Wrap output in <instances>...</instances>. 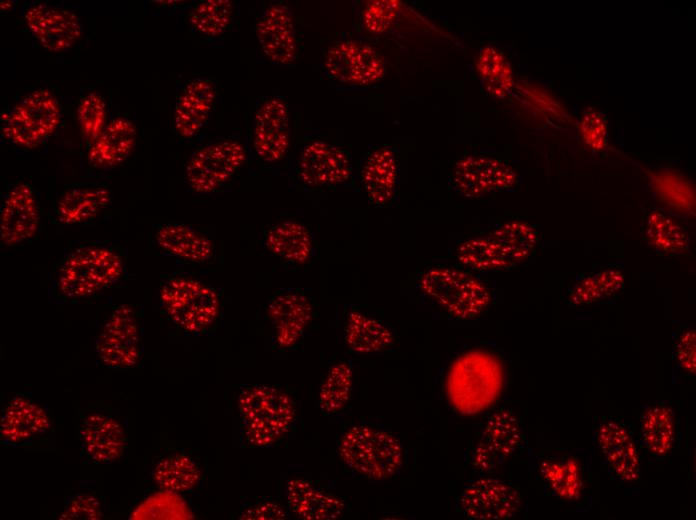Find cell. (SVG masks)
Listing matches in <instances>:
<instances>
[{
  "label": "cell",
  "instance_id": "obj_5",
  "mask_svg": "<svg viewBox=\"0 0 696 520\" xmlns=\"http://www.w3.org/2000/svg\"><path fill=\"white\" fill-rule=\"evenodd\" d=\"M419 292L447 316L462 321L482 315L492 302L489 287L468 269L450 264H432L416 279Z\"/></svg>",
  "mask_w": 696,
  "mask_h": 520
},
{
  "label": "cell",
  "instance_id": "obj_39",
  "mask_svg": "<svg viewBox=\"0 0 696 520\" xmlns=\"http://www.w3.org/2000/svg\"><path fill=\"white\" fill-rule=\"evenodd\" d=\"M233 19V4L229 0H202L189 14L191 28L201 36L216 37L223 34Z\"/></svg>",
  "mask_w": 696,
  "mask_h": 520
},
{
  "label": "cell",
  "instance_id": "obj_10",
  "mask_svg": "<svg viewBox=\"0 0 696 520\" xmlns=\"http://www.w3.org/2000/svg\"><path fill=\"white\" fill-rule=\"evenodd\" d=\"M595 419L592 442L608 474L622 485L638 484L642 478V462L634 433L617 417L601 415Z\"/></svg>",
  "mask_w": 696,
  "mask_h": 520
},
{
  "label": "cell",
  "instance_id": "obj_30",
  "mask_svg": "<svg viewBox=\"0 0 696 520\" xmlns=\"http://www.w3.org/2000/svg\"><path fill=\"white\" fill-rule=\"evenodd\" d=\"M285 496L294 515L304 520H334L346 512L345 501L311 481L296 477L287 482Z\"/></svg>",
  "mask_w": 696,
  "mask_h": 520
},
{
  "label": "cell",
  "instance_id": "obj_15",
  "mask_svg": "<svg viewBox=\"0 0 696 520\" xmlns=\"http://www.w3.org/2000/svg\"><path fill=\"white\" fill-rule=\"evenodd\" d=\"M458 504L469 519L505 520L520 512L523 497L515 485L498 477L482 476L464 486Z\"/></svg>",
  "mask_w": 696,
  "mask_h": 520
},
{
  "label": "cell",
  "instance_id": "obj_22",
  "mask_svg": "<svg viewBox=\"0 0 696 520\" xmlns=\"http://www.w3.org/2000/svg\"><path fill=\"white\" fill-rule=\"evenodd\" d=\"M112 192L100 181L66 184L54 201L52 220L62 227L84 226L97 220L111 205Z\"/></svg>",
  "mask_w": 696,
  "mask_h": 520
},
{
  "label": "cell",
  "instance_id": "obj_24",
  "mask_svg": "<svg viewBox=\"0 0 696 520\" xmlns=\"http://www.w3.org/2000/svg\"><path fill=\"white\" fill-rule=\"evenodd\" d=\"M51 429L50 413L31 397L18 393L3 404L0 438L4 445H30L47 435Z\"/></svg>",
  "mask_w": 696,
  "mask_h": 520
},
{
  "label": "cell",
  "instance_id": "obj_38",
  "mask_svg": "<svg viewBox=\"0 0 696 520\" xmlns=\"http://www.w3.org/2000/svg\"><path fill=\"white\" fill-rule=\"evenodd\" d=\"M477 69L485 90L492 96L503 98L510 93L514 80L512 68L503 53L493 46L481 49Z\"/></svg>",
  "mask_w": 696,
  "mask_h": 520
},
{
  "label": "cell",
  "instance_id": "obj_42",
  "mask_svg": "<svg viewBox=\"0 0 696 520\" xmlns=\"http://www.w3.org/2000/svg\"><path fill=\"white\" fill-rule=\"evenodd\" d=\"M400 8V2L380 0L369 2L362 13L364 28L374 34L388 31L395 23Z\"/></svg>",
  "mask_w": 696,
  "mask_h": 520
},
{
  "label": "cell",
  "instance_id": "obj_4",
  "mask_svg": "<svg viewBox=\"0 0 696 520\" xmlns=\"http://www.w3.org/2000/svg\"><path fill=\"white\" fill-rule=\"evenodd\" d=\"M239 428L251 447H268L282 440L293 428L297 409L285 391L265 384L246 385L237 396Z\"/></svg>",
  "mask_w": 696,
  "mask_h": 520
},
{
  "label": "cell",
  "instance_id": "obj_26",
  "mask_svg": "<svg viewBox=\"0 0 696 520\" xmlns=\"http://www.w3.org/2000/svg\"><path fill=\"white\" fill-rule=\"evenodd\" d=\"M218 96V82L212 77H197L179 91L173 110L175 133L190 139L207 123Z\"/></svg>",
  "mask_w": 696,
  "mask_h": 520
},
{
  "label": "cell",
  "instance_id": "obj_36",
  "mask_svg": "<svg viewBox=\"0 0 696 520\" xmlns=\"http://www.w3.org/2000/svg\"><path fill=\"white\" fill-rule=\"evenodd\" d=\"M624 274L617 268H606L584 277L565 295L570 307H581L604 300L618 293L624 286Z\"/></svg>",
  "mask_w": 696,
  "mask_h": 520
},
{
  "label": "cell",
  "instance_id": "obj_40",
  "mask_svg": "<svg viewBox=\"0 0 696 520\" xmlns=\"http://www.w3.org/2000/svg\"><path fill=\"white\" fill-rule=\"evenodd\" d=\"M76 118L87 148L100 136L109 122L107 104L101 94L91 91L82 95L77 103Z\"/></svg>",
  "mask_w": 696,
  "mask_h": 520
},
{
  "label": "cell",
  "instance_id": "obj_2",
  "mask_svg": "<svg viewBox=\"0 0 696 520\" xmlns=\"http://www.w3.org/2000/svg\"><path fill=\"white\" fill-rule=\"evenodd\" d=\"M158 307L167 321L188 336L212 332L223 313V298L212 284L184 273H171L160 282Z\"/></svg>",
  "mask_w": 696,
  "mask_h": 520
},
{
  "label": "cell",
  "instance_id": "obj_19",
  "mask_svg": "<svg viewBox=\"0 0 696 520\" xmlns=\"http://www.w3.org/2000/svg\"><path fill=\"white\" fill-rule=\"evenodd\" d=\"M77 440L86 460L108 464L123 456L128 439L122 421L114 414L89 410L78 417Z\"/></svg>",
  "mask_w": 696,
  "mask_h": 520
},
{
  "label": "cell",
  "instance_id": "obj_17",
  "mask_svg": "<svg viewBox=\"0 0 696 520\" xmlns=\"http://www.w3.org/2000/svg\"><path fill=\"white\" fill-rule=\"evenodd\" d=\"M537 473L544 492L557 502H582L587 491V472L577 452L560 448L543 452L537 461Z\"/></svg>",
  "mask_w": 696,
  "mask_h": 520
},
{
  "label": "cell",
  "instance_id": "obj_7",
  "mask_svg": "<svg viewBox=\"0 0 696 520\" xmlns=\"http://www.w3.org/2000/svg\"><path fill=\"white\" fill-rule=\"evenodd\" d=\"M337 454L344 466L373 481L394 477L404 464L400 440L389 431L364 423L354 424L342 433Z\"/></svg>",
  "mask_w": 696,
  "mask_h": 520
},
{
  "label": "cell",
  "instance_id": "obj_13",
  "mask_svg": "<svg viewBox=\"0 0 696 520\" xmlns=\"http://www.w3.org/2000/svg\"><path fill=\"white\" fill-rule=\"evenodd\" d=\"M524 434L521 422L508 407L499 408L486 420L473 447L471 462L480 472L492 471L506 463L519 452Z\"/></svg>",
  "mask_w": 696,
  "mask_h": 520
},
{
  "label": "cell",
  "instance_id": "obj_46",
  "mask_svg": "<svg viewBox=\"0 0 696 520\" xmlns=\"http://www.w3.org/2000/svg\"><path fill=\"white\" fill-rule=\"evenodd\" d=\"M99 503L87 495H78L65 507L64 518H95Z\"/></svg>",
  "mask_w": 696,
  "mask_h": 520
},
{
  "label": "cell",
  "instance_id": "obj_32",
  "mask_svg": "<svg viewBox=\"0 0 696 520\" xmlns=\"http://www.w3.org/2000/svg\"><path fill=\"white\" fill-rule=\"evenodd\" d=\"M263 244L272 256L288 265L304 266L313 259L316 252L311 230L294 220L271 226L264 234Z\"/></svg>",
  "mask_w": 696,
  "mask_h": 520
},
{
  "label": "cell",
  "instance_id": "obj_6",
  "mask_svg": "<svg viewBox=\"0 0 696 520\" xmlns=\"http://www.w3.org/2000/svg\"><path fill=\"white\" fill-rule=\"evenodd\" d=\"M535 250L536 238L531 227L521 220H512L499 225L488 235L459 241L452 254L459 266L488 272L517 267Z\"/></svg>",
  "mask_w": 696,
  "mask_h": 520
},
{
  "label": "cell",
  "instance_id": "obj_16",
  "mask_svg": "<svg viewBox=\"0 0 696 520\" xmlns=\"http://www.w3.org/2000/svg\"><path fill=\"white\" fill-rule=\"evenodd\" d=\"M23 21L35 43L52 54L70 50L83 34L76 13L43 2L27 6L23 11Z\"/></svg>",
  "mask_w": 696,
  "mask_h": 520
},
{
  "label": "cell",
  "instance_id": "obj_28",
  "mask_svg": "<svg viewBox=\"0 0 696 520\" xmlns=\"http://www.w3.org/2000/svg\"><path fill=\"white\" fill-rule=\"evenodd\" d=\"M677 438V417L673 406L666 400L642 406L638 421L637 443L651 460H666L672 453Z\"/></svg>",
  "mask_w": 696,
  "mask_h": 520
},
{
  "label": "cell",
  "instance_id": "obj_25",
  "mask_svg": "<svg viewBox=\"0 0 696 520\" xmlns=\"http://www.w3.org/2000/svg\"><path fill=\"white\" fill-rule=\"evenodd\" d=\"M151 241L158 253L183 264L208 263L215 255L214 243L208 236L177 221L155 225Z\"/></svg>",
  "mask_w": 696,
  "mask_h": 520
},
{
  "label": "cell",
  "instance_id": "obj_9",
  "mask_svg": "<svg viewBox=\"0 0 696 520\" xmlns=\"http://www.w3.org/2000/svg\"><path fill=\"white\" fill-rule=\"evenodd\" d=\"M245 160V148L237 140L223 139L201 145L186 161L185 181L196 194L217 193L235 178Z\"/></svg>",
  "mask_w": 696,
  "mask_h": 520
},
{
  "label": "cell",
  "instance_id": "obj_35",
  "mask_svg": "<svg viewBox=\"0 0 696 520\" xmlns=\"http://www.w3.org/2000/svg\"><path fill=\"white\" fill-rule=\"evenodd\" d=\"M353 388V368L349 361L331 365L320 384L317 397L319 411L325 416L342 412L347 406Z\"/></svg>",
  "mask_w": 696,
  "mask_h": 520
},
{
  "label": "cell",
  "instance_id": "obj_41",
  "mask_svg": "<svg viewBox=\"0 0 696 520\" xmlns=\"http://www.w3.org/2000/svg\"><path fill=\"white\" fill-rule=\"evenodd\" d=\"M650 181L668 205L687 213L694 210V190L683 177L674 172L658 171L650 174Z\"/></svg>",
  "mask_w": 696,
  "mask_h": 520
},
{
  "label": "cell",
  "instance_id": "obj_20",
  "mask_svg": "<svg viewBox=\"0 0 696 520\" xmlns=\"http://www.w3.org/2000/svg\"><path fill=\"white\" fill-rule=\"evenodd\" d=\"M324 68L331 78L353 86L374 84L386 72L383 56L372 46L354 40L332 45L326 52Z\"/></svg>",
  "mask_w": 696,
  "mask_h": 520
},
{
  "label": "cell",
  "instance_id": "obj_21",
  "mask_svg": "<svg viewBox=\"0 0 696 520\" xmlns=\"http://www.w3.org/2000/svg\"><path fill=\"white\" fill-rule=\"evenodd\" d=\"M251 148L257 159L266 164L280 162L290 148L288 104L273 96L257 107L252 121Z\"/></svg>",
  "mask_w": 696,
  "mask_h": 520
},
{
  "label": "cell",
  "instance_id": "obj_33",
  "mask_svg": "<svg viewBox=\"0 0 696 520\" xmlns=\"http://www.w3.org/2000/svg\"><path fill=\"white\" fill-rule=\"evenodd\" d=\"M343 338L349 351L358 355L382 352L396 341L391 326L359 309L348 312L343 327Z\"/></svg>",
  "mask_w": 696,
  "mask_h": 520
},
{
  "label": "cell",
  "instance_id": "obj_45",
  "mask_svg": "<svg viewBox=\"0 0 696 520\" xmlns=\"http://www.w3.org/2000/svg\"><path fill=\"white\" fill-rule=\"evenodd\" d=\"M288 516L284 508L271 498H262L254 502H248L241 506L238 518L240 519H286Z\"/></svg>",
  "mask_w": 696,
  "mask_h": 520
},
{
  "label": "cell",
  "instance_id": "obj_43",
  "mask_svg": "<svg viewBox=\"0 0 696 520\" xmlns=\"http://www.w3.org/2000/svg\"><path fill=\"white\" fill-rule=\"evenodd\" d=\"M580 134L584 142L594 150H602L606 146L607 126L604 117L598 111L589 109L579 123Z\"/></svg>",
  "mask_w": 696,
  "mask_h": 520
},
{
  "label": "cell",
  "instance_id": "obj_37",
  "mask_svg": "<svg viewBox=\"0 0 696 520\" xmlns=\"http://www.w3.org/2000/svg\"><path fill=\"white\" fill-rule=\"evenodd\" d=\"M645 236L655 250L669 255L683 254L689 246L682 227L668 215L652 211L645 223Z\"/></svg>",
  "mask_w": 696,
  "mask_h": 520
},
{
  "label": "cell",
  "instance_id": "obj_3",
  "mask_svg": "<svg viewBox=\"0 0 696 520\" xmlns=\"http://www.w3.org/2000/svg\"><path fill=\"white\" fill-rule=\"evenodd\" d=\"M506 382L502 361L493 353L474 349L456 358L446 376V395L459 414L474 416L501 397Z\"/></svg>",
  "mask_w": 696,
  "mask_h": 520
},
{
  "label": "cell",
  "instance_id": "obj_11",
  "mask_svg": "<svg viewBox=\"0 0 696 520\" xmlns=\"http://www.w3.org/2000/svg\"><path fill=\"white\" fill-rule=\"evenodd\" d=\"M95 352L100 363L111 370L134 368L142 356V321L131 305L114 307L97 332Z\"/></svg>",
  "mask_w": 696,
  "mask_h": 520
},
{
  "label": "cell",
  "instance_id": "obj_14",
  "mask_svg": "<svg viewBox=\"0 0 696 520\" xmlns=\"http://www.w3.org/2000/svg\"><path fill=\"white\" fill-rule=\"evenodd\" d=\"M517 172L505 160L479 154L459 159L453 166L448 186L451 191L467 198L481 197L512 188Z\"/></svg>",
  "mask_w": 696,
  "mask_h": 520
},
{
  "label": "cell",
  "instance_id": "obj_44",
  "mask_svg": "<svg viewBox=\"0 0 696 520\" xmlns=\"http://www.w3.org/2000/svg\"><path fill=\"white\" fill-rule=\"evenodd\" d=\"M677 368L686 375L696 372V335L692 328L684 329L677 337L673 350Z\"/></svg>",
  "mask_w": 696,
  "mask_h": 520
},
{
  "label": "cell",
  "instance_id": "obj_31",
  "mask_svg": "<svg viewBox=\"0 0 696 520\" xmlns=\"http://www.w3.org/2000/svg\"><path fill=\"white\" fill-rule=\"evenodd\" d=\"M137 130L123 116L111 119L100 136L86 148V159L96 169H111L123 164L135 148Z\"/></svg>",
  "mask_w": 696,
  "mask_h": 520
},
{
  "label": "cell",
  "instance_id": "obj_12",
  "mask_svg": "<svg viewBox=\"0 0 696 520\" xmlns=\"http://www.w3.org/2000/svg\"><path fill=\"white\" fill-rule=\"evenodd\" d=\"M42 210L35 187L27 180L10 182L1 197L0 246L15 248L37 240Z\"/></svg>",
  "mask_w": 696,
  "mask_h": 520
},
{
  "label": "cell",
  "instance_id": "obj_1",
  "mask_svg": "<svg viewBox=\"0 0 696 520\" xmlns=\"http://www.w3.org/2000/svg\"><path fill=\"white\" fill-rule=\"evenodd\" d=\"M127 275V254L109 241L73 245L50 269L49 293L62 303H79L115 287Z\"/></svg>",
  "mask_w": 696,
  "mask_h": 520
},
{
  "label": "cell",
  "instance_id": "obj_23",
  "mask_svg": "<svg viewBox=\"0 0 696 520\" xmlns=\"http://www.w3.org/2000/svg\"><path fill=\"white\" fill-rule=\"evenodd\" d=\"M314 314L309 296L299 289L277 291L265 306V318L276 347L296 345L307 331Z\"/></svg>",
  "mask_w": 696,
  "mask_h": 520
},
{
  "label": "cell",
  "instance_id": "obj_34",
  "mask_svg": "<svg viewBox=\"0 0 696 520\" xmlns=\"http://www.w3.org/2000/svg\"><path fill=\"white\" fill-rule=\"evenodd\" d=\"M150 474L157 487L173 493L194 491L202 478L198 462L190 454L180 451L159 457Z\"/></svg>",
  "mask_w": 696,
  "mask_h": 520
},
{
  "label": "cell",
  "instance_id": "obj_8",
  "mask_svg": "<svg viewBox=\"0 0 696 520\" xmlns=\"http://www.w3.org/2000/svg\"><path fill=\"white\" fill-rule=\"evenodd\" d=\"M61 122V106L48 89L30 90L0 116L1 138L15 148L31 150L48 140Z\"/></svg>",
  "mask_w": 696,
  "mask_h": 520
},
{
  "label": "cell",
  "instance_id": "obj_27",
  "mask_svg": "<svg viewBox=\"0 0 696 520\" xmlns=\"http://www.w3.org/2000/svg\"><path fill=\"white\" fill-rule=\"evenodd\" d=\"M255 34L263 53L276 64L288 65L297 59L295 23L287 5L273 3L255 22Z\"/></svg>",
  "mask_w": 696,
  "mask_h": 520
},
{
  "label": "cell",
  "instance_id": "obj_29",
  "mask_svg": "<svg viewBox=\"0 0 696 520\" xmlns=\"http://www.w3.org/2000/svg\"><path fill=\"white\" fill-rule=\"evenodd\" d=\"M399 176L396 151L387 145L371 149L361 162L359 180L370 204L385 207L395 198Z\"/></svg>",
  "mask_w": 696,
  "mask_h": 520
},
{
  "label": "cell",
  "instance_id": "obj_18",
  "mask_svg": "<svg viewBox=\"0 0 696 520\" xmlns=\"http://www.w3.org/2000/svg\"><path fill=\"white\" fill-rule=\"evenodd\" d=\"M296 173L308 188H333L348 182L353 173L347 150L323 139L305 144L298 155Z\"/></svg>",
  "mask_w": 696,
  "mask_h": 520
}]
</instances>
